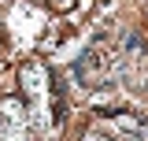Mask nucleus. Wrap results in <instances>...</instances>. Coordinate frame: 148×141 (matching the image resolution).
I'll list each match as a JSON object with an SVG mask.
<instances>
[{
  "mask_svg": "<svg viewBox=\"0 0 148 141\" xmlns=\"http://www.w3.org/2000/svg\"><path fill=\"white\" fill-rule=\"evenodd\" d=\"M48 4H52V8H56V11H67V8H71V4H74V0H48Z\"/></svg>",
  "mask_w": 148,
  "mask_h": 141,
  "instance_id": "2",
  "label": "nucleus"
},
{
  "mask_svg": "<svg viewBox=\"0 0 148 141\" xmlns=\"http://www.w3.org/2000/svg\"><path fill=\"white\" fill-rule=\"evenodd\" d=\"M130 141H145V138H130Z\"/></svg>",
  "mask_w": 148,
  "mask_h": 141,
  "instance_id": "4",
  "label": "nucleus"
},
{
  "mask_svg": "<svg viewBox=\"0 0 148 141\" xmlns=\"http://www.w3.org/2000/svg\"><path fill=\"white\" fill-rule=\"evenodd\" d=\"M34 123H30V108L18 97L0 100V141H30Z\"/></svg>",
  "mask_w": 148,
  "mask_h": 141,
  "instance_id": "1",
  "label": "nucleus"
},
{
  "mask_svg": "<svg viewBox=\"0 0 148 141\" xmlns=\"http://www.w3.org/2000/svg\"><path fill=\"white\" fill-rule=\"evenodd\" d=\"M85 141H111V138H100V134H85Z\"/></svg>",
  "mask_w": 148,
  "mask_h": 141,
  "instance_id": "3",
  "label": "nucleus"
}]
</instances>
